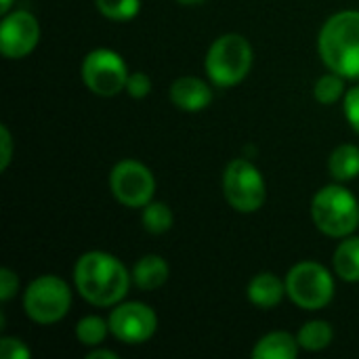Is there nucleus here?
<instances>
[{"mask_svg":"<svg viewBox=\"0 0 359 359\" xmlns=\"http://www.w3.org/2000/svg\"><path fill=\"white\" fill-rule=\"evenodd\" d=\"M19 290V278L15 271H11L8 267L0 269V301L8 303Z\"/></svg>","mask_w":359,"mask_h":359,"instance_id":"nucleus-25","label":"nucleus"},{"mask_svg":"<svg viewBox=\"0 0 359 359\" xmlns=\"http://www.w3.org/2000/svg\"><path fill=\"white\" fill-rule=\"evenodd\" d=\"M286 297L301 309H324L334 297V278L324 265L301 261L286 276Z\"/></svg>","mask_w":359,"mask_h":359,"instance_id":"nucleus-6","label":"nucleus"},{"mask_svg":"<svg viewBox=\"0 0 359 359\" xmlns=\"http://www.w3.org/2000/svg\"><path fill=\"white\" fill-rule=\"evenodd\" d=\"M255 50L250 42L236 32L219 36L206 53V74L215 86L229 88L240 84L252 69Z\"/></svg>","mask_w":359,"mask_h":359,"instance_id":"nucleus-4","label":"nucleus"},{"mask_svg":"<svg viewBox=\"0 0 359 359\" xmlns=\"http://www.w3.org/2000/svg\"><path fill=\"white\" fill-rule=\"evenodd\" d=\"M109 191L126 208H143L154 200L156 177L139 160H120L109 172Z\"/></svg>","mask_w":359,"mask_h":359,"instance_id":"nucleus-9","label":"nucleus"},{"mask_svg":"<svg viewBox=\"0 0 359 359\" xmlns=\"http://www.w3.org/2000/svg\"><path fill=\"white\" fill-rule=\"evenodd\" d=\"M151 90V78L145 72H135L126 80V93L133 99H143Z\"/></svg>","mask_w":359,"mask_h":359,"instance_id":"nucleus-23","label":"nucleus"},{"mask_svg":"<svg viewBox=\"0 0 359 359\" xmlns=\"http://www.w3.org/2000/svg\"><path fill=\"white\" fill-rule=\"evenodd\" d=\"M246 297L259 309H273L286 297V280L278 278L276 273L263 271L248 282Z\"/></svg>","mask_w":359,"mask_h":359,"instance_id":"nucleus-13","label":"nucleus"},{"mask_svg":"<svg viewBox=\"0 0 359 359\" xmlns=\"http://www.w3.org/2000/svg\"><path fill=\"white\" fill-rule=\"evenodd\" d=\"M141 223H143V229L147 233L162 236V233L170 231V227L175 223V217H172V210L164 202H154L151 200L147 206H143Z\"/></svg>","mask_w":359,"mask_h":359,"instance_id":"nucleus-19","label":"nucleus"},{"mask_svg":"<svg viewBox=\"0 0 359 359\" xmlns=\"http://www.w3.org/2000/svg\"><path fill=\"white\" fill-rule=\"evenodd\" d=\"M299 341L290 332H269L252 349L255 359H294L299 355Z\"/></svg>","mask_w":359,"mask_h":359,"instance_id":"nucleus-15","label":"nucleus"},{"mask_svg":"<svg viewBox=\"0 0 359 359\" xmlns=\"http://www.w3.org/2000/svg\"><path fill=\"white\" fill-rule=\"evenodd\" d=\"M311 219L313 225L328 238H347L353 236L359 227L358 198L343 185L332 183L322 187L311 200Z\"/></svg>","mask_w":359,"mask_h":359,"instance_id":"nucleus-3","label":"nucleus"},{"mask_svg":"<svg viewBox=\"0 0 359 359\" xmlns=\"http://www.w3.org/2000/svg\"><path fill=\"white\" fill-rule=\"evenodd\" d=\"M72 307V290L59 276H40L27 284L23 292L25 316L40 324L50 326L61 322Z\"/></svg>","mask_w":359,"mask_h":359,"instance_id":"nucleus-5","label":"nucleus"},{"mask_svg":"<svg viewBox=\"0 0 359 359\" xmlns=\"http://www.w3.org/2000/svg\"><path fill=\"white\" fill-rule=\"evenodd\" d=\"M328 170L334 181L347 183L359 177V147L353 143L339 145L328 160Z\"/></svg>","mask_w":359,"mask_h":359,"instance_id":"nucleus-17","label":"nucleus"},{"mask_svg":"<svg viewBox=\"0 0 359 359\" xmlns=\"http://www.w3.org/2000/svg\"><path fill=\"white\" fill-rule=\"evenodd\" d=\"M332 339H334V330L324 320H311V322L303 324V328L297 332V341H299L301 349H305L309 353L328 349Z\"/></svg>","mask_w":359,"mask_h":359,"instance_id":"nucleus-18","label":"nucleus"},{"mask_svg":"<svg viewBox=\"0 0 359 359\" xmlns=\"http://www.w3.org/2000/svg\"><path fill=\"white\" fill-rule=\"evenodd\" d=\"M318 50L330 72L359 80V11L332 15L320 29Z\"/></svg>","mask_w":359,"mask_h":359,"instance_id":"nucleus-2","label":"nucleus"},{"mask_svg":"<svg viewBox=\"0 0 359 359\" xmlns=\"http://www.w3.org/2000/svg\"><path fill=\"white\" fill-rule=\"evenodd\" d=\"M107 334H111L109 322L101 316H86L76 324V339L82 347H101Z\"/></svg>","mask_w":359,"mask_h":359,"instance_id":"nucleus-20","label":"nucleus"},{"mask_svg":"<svg viewBox=\"0 0 359 359\" xmlns=\"http://www.w3.org/2000/svg\"><path fill=\"white\" fill-rule=\"evenodd\" d=\"M177 2H181V4H185V6H196V4H200V2H204V0H177Z\"/></svg>","mask_w":359,"mask_h":359,"instance_id":"nucleus-30","label":"nucleus"},{"mask_svg":"<svg viewBox=\"0 0 359 359\" xmlns=\"http://www.w3.org/2000/svg\"><path fill=\"white\" fill-rule=\"evenodd\" d=\"M109 332L124 345H143L147 343L158 330V316L156 311L139 301L118 303L109 318Z\"/></svg>","mask_w":359,"mask_h":359,"instance_id":"nucleus-10","label":"nucleus"},{"mask_svg":"<svg viewBox=\"0 0 359 359\" xmlns=\"http://www.w3.org/2000/svg\"><path fill=\"white\" fill-rule=\"evenodd\" d=\"M11 8H13V0H0V15L11 13Z\"/></svg>","mask_w":359,"mask_h":359,"instance_id":"nucleus-29","label":"nucleus"},{"mask_svg":"<svg viewBox=\"0 0 359 359\" xmlns=\"http://www.w3.org/2000/svg\"><path fill=\"white\" fill-rule=\"evenodd\" d=\"M130 284V271L109 252H84L74 265V286L95 307H116L128 294Z\"/></svg>","mask_w":359,"mask_h":359,"instance_id":"nucleus-1","label":"nucleus"},{"mask_svg":"<svg viewBox=\"0 0 359 359\" xmlns=\"http://www.w3.org/2000/svg\"><path fill=\"white\" fill-rule=\"evenodd\" d=\"M0 358L2 359H29V349L21 339L2 337L0 339Z\"/></svg>","mask_w":359,"mask_h":359,"instance_id":"nucleus-24","label":"nucleus"},{"mask_svg":"<svg viewBox=\"0 0 359 359\" xmlns=\"http://www.w3.org/2000/svg\"><path fill=\"white\" fill-rule=\"evenodd\" d=\"M223 194L227 204L242 212H257L267 200V185L261 170L246 158H236L223 172Z\"/></svg>","mask_w":359,"mask_h":359,"instance_id":"nucleus-7","label":"nucleus"},{"mask_svg":"<svg viewBox=\"0 0 359 359\" xmlns=\"http://www.w3.org/2000/svg\"><path fill=\"white\" fill-rule=\"evenodd\" d=\"M95 6L111 21H128L139 15L141 0H95Z\"/></svg>","mask_w":359,"mask_h":359,"instance_id":"nucleus-22","label":"nucleus"},{"mask_svg":"<svg viewBox=\"0 0 359 359\" xmlns=\"http://www.w3.org/2000/svg\"><path fill=\"white\" fill-rule=\"evenodd\" d=\"M170 101L187 114L206 109L212 103V88L196 76H181L170 86Z\"/></svg>","mask_w":359,"mask_h":359,"instance_id":"nucleus-12","label":"nucleus"},{"mask_svg":"<svg viewBox=\"0 0 359 359\" xmlns=\"http://www.w3.org/2000/svg\"><path fill=\"white\" fill-rule=\"evenodd\" d=\"M345 116L349 126L359 135V86H353L345 93Z\"/></svg>","mask_w":359,"mask_h":359,"instance_id":"nucleus-26","label":"nucleus"},{"mask_svg":"<svg viewBox=\"0 0 359 359\" xmlns=\"http://www.w3.org/2000/svg\"><path fill=\"white\" fill-rule=\"evenodd\" d=\"M332 267L337 278L347 284L359 282V236H347L337 246L332 257Z\"/></svg>","mask_w":359,"mask_h":359,"instance_id":"nucleus-16","label":"nucleus"},{"mask_svg":"<svg viewBox=\"0 0 359 359\" xmlns=\"http://www.w3.org/2000/svg\"><path fill=\"white\" fill-rule=\"evenodd\" d=\"M130 276H133V284L139 290L149 292V290L162 288L168 282L170 267H168V263L160 255H145V257H141L135 263Z\"/></svg>","mask_w":359,"mask_h":359,"instance_id":"nucleus-14","label":"nucleus"},{"mask_svg":"<svg viewBox=\"0 0 359 359\" xmlns=\"http://www.w3.org/2000/svg\"><path fill=\"white\" fill-rule=\"evenodd\" d=\"M86 359H118V355L114 351L101 349V347H93V351H88Z\"/></svg>","mask_w":359,"mask_h":359,"instance_id":"nucleus-28","label":"nucleus"},{"mask_svg":"<svg viewBox=\"0 0 359 359\" xmlns=\"http://www.w3.org/2000/svg\"><path fill=\"white\" fill-rule=\"evenodd\" d=\"M82 82L97 97H116L126 90L128 67L120 53L111 48H95L90 50L80 67Z\"/></svg>","mask_w":359,"mask_h":359,"instance_id":"nucleus-8","label":"nucleus"},{"mask_svg":"<svg viewBox=\"0 0 359 359\" xmlns=\"http://www.w3.org/2000/svg\"><path fill=\"white\" fill-rule=\"evenodd\" d=\"M345 80H347V78H343L341 74H334V72L322 76V78L316 82V86H313V97H316V101H320L322 105H332V103H337V101L345 95Z\"/></svg>","mask_w":359,"mask_h":359,"instance_id":"nucleus-21","label":"nucleus"},{"mask_svg":"<svg viewBox=\"0 0 359 359\" xmlns=\"http://www.w3.org/2000/svg\"><path fill=\"white\" fill-rule=\"evenodd\" d=\"M40 40L38 19L29 11H11L0 23V53L6 59L27 57Z\"/></svg>","mask_w":359,"mask_h":359,"instance_id":"nucleus-11","label":"nucleus"},{"mask_svg":"<svg viewBox=\"0 0 359 359\" xmlns=\"http://www.w3.org/2000/svg\"><path fill=\"white\" fill-rule=\"evenodd\" d=\"M13 158V137L6 124L0 126V170H6Z\"/></svg>","mask_w":359,"mask_h":359,"instance_id":"nucleus-27","label":"nucleus"}]
</instances>
